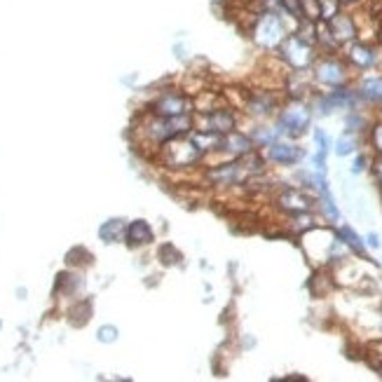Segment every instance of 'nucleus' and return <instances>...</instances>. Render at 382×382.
<instances>
[{
	"label": "nucleus",
	"instance_id": "1",
	"mask_svg": "<svg viewBox=\"0 0 382 382\" xmlns=\"http://www.w3.org/2000/svg\"><path fill=\"white\" fill-rule=\"evenodd\" d=\"M251 36L256 45H261L263 50H277L284 43V38H286V26H284L282 12L270 10L256 17Z\"/></svg>",
	"mask_w": 382,
	"mask_h": 382
},
{
	"label": "nucleus",
	"instance_id": "2",
	"mask_svg": "<svg viewBox=\"0 0 382 382\" xmlns=\"http://www.w3.org/2000/svg\"><path fill=\"white\" fill-rule=\"evenodd\" d=\"M162 152V159L173 169H180V166H195L197 162H202V152L197 150V145L190 141V136H173L171 141H166Z\"/></svg>",
	"mask_w": 382,
	"mask_h": 382
},
{
	"label": "nucleus",
	"instance_id": "3",
	"mask_svg": "<svg viewBox=\"0 0 382 382\" xmlns=\"http://www.w3.org/2000/svg\"><path fill=\"white\" fill-rule=\"evenodd\" d=\"M312 122V110L303 101L294 99L289 106H284L277 115V127L282 129L284 136H301Z\"/></svg>",
	"mask_w": 382,
	"mask_h": 382
},
{
	"label": "nucleus",
	"instance_id": "4",
	"mask_svg": "<svg viewBox=\"0 0 382 382\" xmlns=\"http://www.w3.org/2000/svg\"><path fill=\"white\" fill-rule=\"evenodd\" d=\"M282 50V59L294 68V71H308V68L315 64V45L303 40L301 36H286L284 43L279 45Z\"/></svg>",
	"mask_w": 382,
	"mask_h": 382
},
{
	"label": "nucleus",
	"instance_id": "5",
	"mask_svg": "<svg viewBox=\"0 0 382 382\" xmlns=\"http://www.w3.org/2000/svg\"><path fill=\"white\" fill-rule=\"evenodd\" d=\"M277 206L289 213V216H296V213H308L317 206V197H312L305 187H284L277 197Z\"/></svg>",
	"mask_w": 382,
	"mask_h": 382
},
{
	"label": "nucleus",
	"instance_id": "6",
	"mask_svg": "<svg viewBox=\"0 0 382 382\" xmlns=\"http://www.w3.org/2000/svg\"><path fill=\"white\" fill-rule=\"evenodd\" d=\"M152 115H159V117H176V115H185V113H195L192 110V101L187 99L183 92H162L152 101Z\"/></svg>",
	"mask_w": 382,
	"mask_h": 382
},
{
	"label": "nucleus",
	"instance_id": "7",
	"mask_svg": "<svg viewBox=\"0 0 382 382\" xmlns=\"http://www.w3.org/2000/svg\"><path fill=\"white\" fill-rule=\"evenodd\" d=\"M206 178H209L213 185H220V187L242 185V183H244V180L249 178V171L244 169L242 159H239V157H235V159H230V162L209 166V171H206Z\"/></svg>",
	"mask_w": 382,
	"mask_h": 382
},
{
	"label": "nucleus",
	"instance_id": "8",
	"mask_svg": "<svg viewBox=\"0 0 382 382\" xmlns=\"http://www.w3.org/2000/svg\"><path fill=\"white\" fill-rule=\"evenodd\" d=\"M315 80L324 87H343L350 80V71L340 59L336 57H326L322 61H317L315 66Z\"/></svg>",
	"mask_w": 382,
	"mask_h": 382
},
{
	"label": "nucleus",
	"instance_id": "9",
	"mask_svg": "<svg viewBox=\"0 0 382 382\" xmlns=\"http://www.w3.org/2000/svg\"><path fill=\"white\" fill-rule=\"evenodd\" d=\"M202 117H197V127L202 131H216V134H230L237 127V115L230 108H213L209 113H199Z\"/></svg>",
	"mask_w": 382,
	"mask_h": 382
},
{
	"label": "nucleus",
	"instance_id": "10",
	"mask_svg": "<svg viewBox=\"0 0 382 382\" xmlns=\"http://www.w3.org/2000/svg\"><path fill=\"white\" fill-rule=\"evenodd\" d=\"M303 157H305V150L291 141H282L279 138V141L268 145V159L279 166H296L303 162Z\"/></svg>",
	"mask_w": 382,
	"mask_h": 382
},
{
	"label": "nucleus",
	"instance_id": "11",
	"mask_svg": "<svg viewBox=\"0 0 382 382\" xmlns=\"http://www.w3.org/2000/svg\"><path fill=\"white\" fill-rule=\"evenodd\" d=\"M347 59L359 71H371V68L378 66L380 54L371 43H357V40H352L350 47H347Z\"/></svg>",
	"mask_w": 382,
	"mask_h": 382
},
{
	"label": "nucleus",
	"instance_id": "12",
	"mask_svg": "<svg viewBox=\"0 0 382 382\" xmlns=\"http://www.w3.org/2000/svg\"><path fill=\"white\" fill-rule=\"evenodd\" d=\"M279 106V99H277V94L272 92H249L246 101H244V108L249 115L253 117H270Z\"/></svg>",
	"mask_w": 382,
	"mask_h": 382
},
{
	"label": "nucleus",
	"instance_id": "13",
	"mask_svg": "<svg viewBox=\"0 0 382 382\" xmlns=\"http://www.w3.org/2000/svg\"><path fill=\"white\" fill-rule=\"evenodd\" d=\"M326 24H329L331 38L336 40V45L352 43V40H357V36H359V29H357V22H354V17L343 15V12H338V15L333 17V19H329Z\"/></svg>",
	"mask_w": 382,
	"mask_h": 382
},
{
	"label": "nucleus",
	"instance_id": "14",
	"mask_svg": "<svg viewBox=\"0 0 382 382\" xmlns=\"http://www.w3.org/2000/svg\"><path fill=\"white\" fill-rule=\"evenodd\" d=\"M357 94L361 101L373 103V106H382V75H366V78H361Z\"/></svg>",
	"mask_w": 382,
	"mask_h": 382
},
{
	"label": "nucleus",
	"instance_id": "15",
	"mask_svg": "<svg viewBox=\"0 0 382 382\" xmlns=\"http://www.w3.org/2000/svg\"><path fill=\"white\" fill-rule=\"evenodd\" d=\"M253 148L256 145L251 141V136L242 134V131H230V134L223 136V152H228L232 159L246 155V152H251Z\"/></svg>",
	"mask_w": 382,
	"mask_h": 382
},
{
	"label": "nucleus",
	"instance_id": "16",
	"mask_svg": "<svg viewBox=\"0 0 382 382\" xmlns=\"http://www.w3.org/2000/svg\"><path fill=\"white\" fill-rule=\"evenodd\" d=\"M124 239H127L129 246H145L152 242V228L148 220L138 218L127 223V232H124Z\"/></svg>",
	"mask_w": 382,
	"mask_h": 382
},
{
	"label": "nucleus",
	"instance_id": "17",
	"mask_svg": "<svg viewBox=\"0 0 382 382\" xmlns=\"http://www.w3.org/2000/svg\"><path fill=\"white\" fill-rule=\"evenodd\" d=\"M124 232H127V220L108 218L106 223L99 228V239L106 242V244H117V242L124 239Z\"/></svg>",
	"mask_w": 382,
	"mask_h": 382
},
{
	"label": "nucleus",
	"instance_id": "18",
	"mask_svg": "<svg viewBox=\"0 0 382 382\" xmlns=\"http://www.w3.org/2000/svg\"><path fill=\"white\" fill-rule=\"evenodd\" d=\"M336 237L343 242V244L350 249L352 253H357V256H364L366 253V242L359 237L357 232H354V228L350 225H340L338 230H336Z\"/></svg>",
	"mask_w": 382,
	"mask_h": 382
},
{
	"label": "nucleus",
	"instance_id": "19",
	"mask_svg": "<svg viewBox=\"0 0 382 382\" xmlns=\"http://www.w3.org/2000/svg\"><path fill=\"white\" fill-rule=\"evenodd\" d=\"M249 136H251L253 145H263V148H268L270 143L279 141L284 134H282L279 127H268V124H261V127H256Z\"/></svg>",
	"mask_w": 382,
	"mask_h": 382
},
{
	"label": "nucleus",
	"instance_id": "20",
	"mask_svg": "<svg viewBox=\"0 0 382 382\" xmlns=\"http://www.w3.org/2000/svg\"><path fill=\"white\" fill-rule=\"evenodd\" d=\"M317 204H319V209L324 211V216H326V220H329V223H338V220H340V211H338V204H336V199H333L329 187L319 190Z\"/></svg>",
	"mask_w": 382,
	"mask_h": 382
},
{
	"label": "nucleus",
	"instance_id": "21",
	"mask_svg": "<svg viewBox=\"0 0 382 382\" xmlns=\"http://www.w3.org/2000/svg\"><path fill=\"white\" fill-rule=\"evenodd\" d=\"M89 319H92V305H89L87 301L75 303L73 308H71V312H68V322H71L73 326L87 324Z\"/></svg>",
	"mask_w": 382,
	"mask_h": 382
},
{
	"label": "nucleus",
	"instance_id": "22",
	"mask_svg": "<svg viewBox=\"0 0 382 382\" xmlns=\"http://www.w3.org/2000/svg\"><path fill=\"white\" fill-rule=\"evenodd\" d=\"M357 148H359L357 134H352V131H345L343 136H338V141H336V155L338 157L352 155V152H357Z\"/></svg>",
	"mask_w": 382,
	"mask_h": 382
},
{
	"label": "nucleus",
	"instance_id": "23",
	"mask_svg": "<svg viewBox=\"0 0 382 382\" xmlns=\"http://www.w3.org/2000/svg\"><path fill=\"white\" fill-rule=\"evenodd\" d=\"M345 127H347V131H352V134H361V131L368 129V117L354 108V110H350V115L345 117Z\"/></svg>",
	"mask_w": 382,
	"mask_h": 382
},
{
	"label": "nucleus",
	"instance_id": "24",
	"mask_svg": "<svg viewBox=\"0 0 382 382\" xmlns=\"http://www.w3.org/2000/svg\"><path fill=\"white\" fill-rule=\"evenodd\" d=\"M66 263H68V265H75V268L89 265V263H92V253H89L87 249H82V246H75L66 253Z\"/></svg>",
	"mask_w": 382,
	"mask_h": 382
},
{
	"label": "nucleus",
	"instance_id": "25",
	"mask_svg": "<svg viewBox=\"0 0 382 382\" xmlns=\"http://www.w3.org/2000/svg\"><path fill=\"white\" fill-rule=\"evenodd\" d=\"M319 3V22H329L340 12V0H317Z\"/></svg>",
	"mask_w": 382,
	"mask_h": 382
},
{
	"label": "nucleus",
	"instance_id": "26",
	"mask_svg": "<svg viewBox=\"0 0 382 382\" xmlns=\"http://www.w3.org/2000/svg\"><path fill=\"white\" fill-rule=\"evenodd\" d=\"M157 256H159V261H162L164 265H176L178 261H183V253H180L173 244H162V246H159Z\"/></svg>",
	"mask_w": 382,
	"mask_h": 382
},
{
	"label": "nucleus",
	"instance_id": "27",
	"mask_svg": "<svg viewBox=\"0 0 382 382\" xmlns=\"http://www.w3.org/2000/svg\"><path fill=\"white\" fill-rule=\"evenodd\" d=\"M117 336H120V331H117L113 324H106V326H101V329L96 331V340H99V343H103V345L115 343Z\"/></svg>",
	"mask_w": 382,
	"mask_h": 382
},
{
	"label": "nucleus",
	"instance_id": "28",
	"mask_svg": "<svg viewBox=\"0 0 382 382\" xmlns=\"http://www.w3.org/2000/svg\"><path fill=\"white\" fill-rule=\"evenodd\" d=\"M312 136H315L317 152H324V155H329L331 141H329V136H326V131H324L322 127H315V131H312Z\"/></svg>",
	"mask_w": 382,
	"mask_h": 382
},
{
	"label": "nucleus",
	"instance_id": "29",
	"mask_svg": "<svg viewBox=\"0 0 382 382\" xmlns=\"http://www.w3.org/2000/svg\"><path fill=\"white\" fill-rule=\"evenodd\" d=\"M371 145H373V150L378 152V155H382V120L373 124V129H371Z\"/></svg>",
	"mask_w": 382,
	"mask_h": 382
},
{
	"label": "nucleus",
	"instance_id": "30",
	"mask_svg": "<svg viewBox=\"0 0 382 382\" xmlns=\"http://www.w3.org/2000/svg\"><path fill=\"white\" fill-rule=\"evenodd\" d=\"M366 164H368V157L366 155H357V157H354V162H352V173H361L366 169Z\"/></svg>",
	"mask_w": 382,
	"mask_h": 382
},
{
	"label": "nucleus",
	"instance_id": "31",
	"mask_svg": "<svg viewBox=\"0 0 382 382\" xmlns=\"http://www.w3.org/2000/svg\"><path fill=\"white\" fill-rule=\"evenodd\" d=\"M373 176H375V180H378V183L382 185V155L373 162Z\"/></svg>",
	"mask_w": 382,
	"mask_h": 382
},
{
	"label": "nucleus",
	"instance_id": "32",
	"mask_svg": "<svg viewBox=\"0 0 382 382\" xmlns=\"http://www.w3.org/2000/svg\"><path fill=\"white\" fill-rule=\"evenodd\" d=\"M366 246H371V249H380V235H378V232L366 235Z\"/></svg>",
	"mask_w": 382,
	"mask_h": 382
},
{
	"label": "nucleus",
	"instance_id": "33",
	"mask_svg": "<svg viewBox=\"0 0 382 382\" xmlns=\"http://www.w3.org/2000/svg\"><path fill=\"white\" fill-rule=\"evenodd\" d=\"M173 52H176V57H178V59H185V47H183V45H178V43H176V45H173Z\"/></svg>",
	"mask_w": 382,
	"mask_h": 382
},
{
	"label": "nucleus",
	"instance_id": "34",
	"mask_svg": "<svg viewBox=\"0 0 382 382\" xmlns=\"http://www.w3.org/2000/svg\"><path fill=\"white\" fill-rule=\"evenodd\" d=\"M17 296H19V301H24V298L29 296V291H26V289H17Z\"/></svg>",
	"mask_w": 382,
	"mask_h": 382
},
{
	"label": "nucleus",
	"instance_id": "35",
	"mask_svg": "<svg viewBox=\"0 0 382 382\" xmlns=\"http://www.w3.org/2000/svg\"><path fill=\"white\" fill-rule=\"evenodd\" d=\"M340 3H352V0H340Z\"/></svg>",
	"mask_w": 382,
	"mask_h": 382
}]
</instances>
